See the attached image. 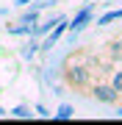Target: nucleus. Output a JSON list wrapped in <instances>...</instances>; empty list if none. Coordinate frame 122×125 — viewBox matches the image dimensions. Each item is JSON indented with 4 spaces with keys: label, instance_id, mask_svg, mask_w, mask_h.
<instances>
[{
    "label": "nucleus",
    "instance_id": "423d86ee",
    "mask_svg": "<svg viewBox=\"0 0 122 125\" xmlns=\"http://www.w3.org/2000/svg\"><path fill=\"white\" fill-rule=\"evenodd\" d=\"M114 20H122V9H119V11H108V14H103V17L97 20V25H108V22H114Z\"/></svg>",
    "mask_w": 122,
    "mask_h": 125
},
{
    "label": "nucleus",
    "instance_id": "20e7f679",
    "mask_svg": "<svg viewBox=\"0 0 122 125\" xmlns=\"http://www.w3.org/2000/svg\"><path fill=\"white\" fill-rule=\"evenodd\" d=\"M89 20H92V9L86 6V9H81V14H78L72 22H67V28H69V31H81V28L89 22Z\"/></svg>",
    "mask_w": 122,
    "mask_h": 125
},
{
    "label": "nucleus",
    "instance_id": "6e6552de",
    "mask_svg": "<svg viewBox=\"0 0 122 125\" xmlns=\"http://www.w3.org/2000/svg\"><path fill=\"white\" fill-rule=\"evenodd\" d=\"M22 22H25V25H36V22H39V14H36V11H28L25 17H22Z\"/></svg>",
    "mask_w": 122,
    "mask_h": 125
},
{
    "label": "nucleus",
    "instance_id": "1a4fd4ad",
    "mask_svg": "<svg viewBox=\"0 0 122 125\" xmlns=\"http://www.w3.org/2000/svg\"><path fill=\"white\" fill-rule=\"evenodd\" d=\"M56 117H58V120H69V117H72V106H61Z\"/></svg>",
    "mask_w": 122,
    "mask_h": 125
},
{
    "label": "nucleus",
    "instance_id": "f03ea898",
    "mask_svg": "<svg viewBox=\"0 0 122 125\" xmlns=\"http://www.w3.org/2000/svg\"><path fill=\"white\" fill-rule=\"evenodd\" d=\"M92 97L97 103H103V106H114V103L119 100V92L114 89L111 83H94L92 86Z\"/></svg>",
    "mask_w": 122,
    "mask_h": 125
},
{
    "label": "nucleus",
    "instance_id": "f8f14e48",
    "mask_svg": "<svg viewBox=\"0 0 122 125\" xmlns=\"http://www.w3.org/2000/svg\"><path fill=\"white\" fill-rule=\"evenodd\" d=\"M0 114H6V111H3V108H0Z\"/></svg>",
    "mask_w": 122,
    "mask_h": 125
},
{
    "label": "nucleus",
    "instance_id": "0eeeda50",
    "mask_svg": "<svg viewBox=\"0 0 122 125\" xmlns=\"http://www.w3.org/2000/svg\"><path fill=\"white\" fill-rule=\"evenodd\" d=\"M111 86L122 94V70H114V72H111Z\"/></svg>",
    "mask_w": 122,
    "mask_h": 125
},
{
    "label": "nucleus",
    "instance_id": "ddd939ff",
    "mask_svg": "<svg viewBox=\"0 0 122 125\" xmlns=\"http://www.w3.org/2000/svg\"><path fill=\"white\" fill-rule=\"evenodd\" d=\"M119 117H122V108H119Z\"/></svg>",
    "mask_w": 122,
    "mask_h": 125
},
{
    "label": "nucleus",
    "instance_id": "39448f33",
    "mask_svg": "<svg viewBox=\"0 0 122 125\" xmlns=\"http://www.w3.org/2000/svg\"><path fill=\"white\" fill-rule=\"evenodd\" d=\"M108 56L114 58V61L122 64V39H111L108 42Z\"/></svg>",
    "mask_w": 122,
    "mask_h": 125
},
{
    "label": "nucleus",
    "instance_id": "9b49d317",
    "mask_svg": "<svg viewBox=\"0 0 122 125\" xmlns=\"http://www.w3.org/2000/svg\"><path fill=\"white\" fill-rule=\"evenodd\" d=\"M28 3H33V0H17V6H28Z\"/></svg>",
    "mask_w": 122,
    "mask_h": 125
},
{
    "label": "nucleus",
    "instance_id": "7ed1b4c3",
    "mask_svg": "<svg viewBox=\"0 0 122 125\" xmlns=\"http://www.w3.org/2000/svg\"><path fill=\"white\" fill-rule=\"evenodd\" d=\"M64 31H67V20H64V17H61V20H58V22H56V31H53V33H50V36H47V42H45V45H42V50H50V47H53V45H56V42H58V39H61V33H64Z\"/></svg>",
    "mask_w": 122,
    "mask_h": 125
},
{
    "label": "nucleus",
    "instance_id": "9d476101",
    "mask_svg": "<svg viewBox=\"0 0 122 125\" xmlns=\"http://www.w3.org/2000/svg\"><path fill=\"white\" fill-rule=\"evenodd\" d=\"M11 114H14V117H31V108H25V106H19V108H14Z\"/></svg>",
    "mask_w": 122,
    "mask_h": 125
},
{
    "label": "nucleus",
    "instance_id": "f257e3e1",
    "mask_svg": "<svg viewBox=\"0 0 122 125\" xmlns=\"http://www.w3.org/2000/svg\"><path fill=\"white\" fill-rule=\"evenodd\" d=\"M64 81H67L69 89H86L89 81H92V70L86 64H69L64 70Z\"/></svg>",
    "mask_w": 122,
    "mask_h": 125
}]
</instances>
